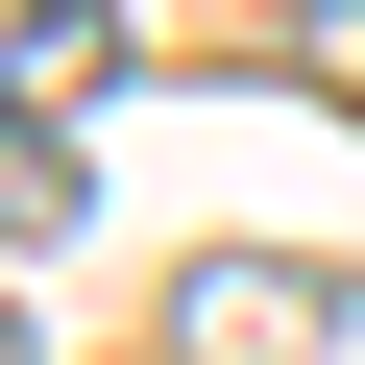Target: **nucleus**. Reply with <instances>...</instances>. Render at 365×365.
<instances>
[{
	"mask_svg": "<svg viewBox=\"0 0 365 365\" xmlns=\"http://www.w3.org/2000/svg\"><path fill=\"white\" fill-rule=\"evenodd\" d=\"M170 365H365V268H268V244L170 268Z\"/></svg>",
	"mask_w": 365,
	"mask_h": 365,
	"instance_id": "1",
	"label": "nucleus"
},
{
	"mask_svg": "<svg viewBox=\"0 0 365 365\" xmlns=\"http://www.w3.org/2000/svg\"><path fill=\"white\" fill-rule=\"evenodd\" d=\"M73 220H98V195H73V146H49V122H0V244H73Z\"/></svg>",
	"mask_w": 365,
	"mask_h": 365,
	"instance_id": "2",
	"label": "nucleus"
},
{
	"mask_svg": "<svg viewBox=\"0 0 365 365\" xmlns=\"http://www.w3.org/2000/svg\"><path fill=\"white\" fill-rule=\"evenodd\" d=\"M0 365H25V317H0Z\"/></svg>",
	"mask_w": 365,
	"mask_h": 365,
	"instance_id": "3",
	"label": "nucleus"
}]
</instances>
